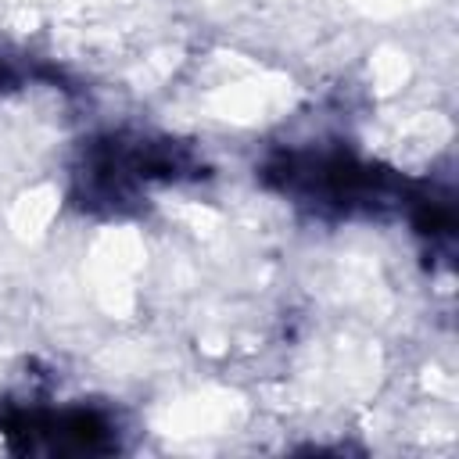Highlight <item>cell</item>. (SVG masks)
<instances>
[{
	"mask_svg": "<svg viewBox=\"0 0 459 459\" xmlns=\"http://www.w3.org/2000/svg\"><path fill=\"white\" fill-rule=\"evenodd\" d=\"M265 183L319 215H380L409 208L405 179L341 147H290L265 161Z\"/></svg>",
	"mask_w": 459,
	"mask_h": 459,
	"instance_id": "6da1fadb",
	"label": "cell"
},
{
	"mask_svg": "<svg viewBox=\"0 0 459 459\" xmlns=\"http://www.w3.org/2000/svg\"><path fill=\"white\" fill-rule=\"evenodd\" d=\"M194 176H201V161L186 143L133 133H108L90 140L75 172L79 201L104 212L136 204L140 194L154 183H179Z\"/></svg>",
	"mask_w": 459,
	"mask_h": 459,
	"instance_id": "7a4b0ae2",
	"label": "cell"
},
{
	"mask_svg": "<svg viewBox=\"0 0 459 459\" xmlns=\"http://www.w3.org/2000/svg\"><path fill=\"white\" fill-rule=\"evenodd\" d=\"M4 434L22 452L75 455L115 448V423L93 409H11Z\"/></svg>",
	"mask_w": 459,
	"mask_h": 459,
	"instance_id": "3957f363",
	"label": "cell"
}]
</instances>
